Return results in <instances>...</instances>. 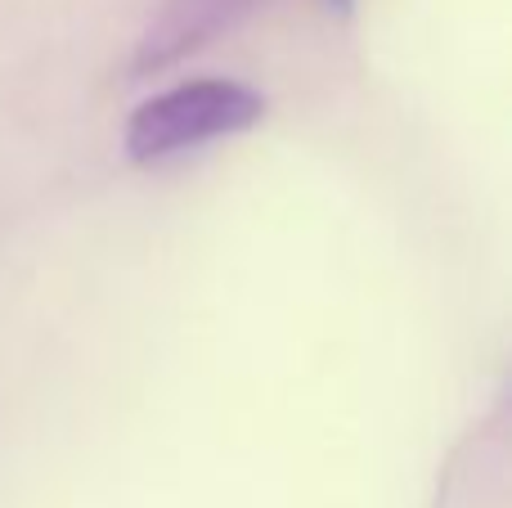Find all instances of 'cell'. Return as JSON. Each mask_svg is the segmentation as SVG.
<instances>
[{"label": "cell", "instance_id": "cell-1", "mask_svg": "<svg viewBox=\"0 0 512 508\" xmlns=\"http://www.w3.org/2000/svg\"><path fill=\"white\" fill-rule=\"evenodd\" d=\"M261 117H265V95L252 90L248 81H230V77L180 81V86L162 90V95L144 99L135 108L122 144L131 162L153 167V162L180 158V153L198 149V144L252 131Z\"/></svg>", "mask_w": 512, "mask_h": 508}, {"label": "cell", "instance_id": "cell-2", "mask_svg": "<svg viewBox=\"0 0 512 508\" xmlns=\"http://www.w3.org/2000/svg\"><path fill=\"white\" fill-rule=\"evenodd\" d=\"M256 5L261 0H162V9L149 18L140 45H135L131 72L135 77H149V72L171 68L185 54L203 50L216 36H225L234 23H243Z\"/></svg>", "mask_w": 512, "mask_h": 508}, {"label": "cell", "instance_id": "cell-3", "mask_svg": "<svg viewBox=\"0 0 512 508\" xmlns=\"http://www.w3.org/2000/svg\"><path fill=\"white\" fill-rule=\"evenodd\" d=\"M355 0H328V9H337V14H351Z\"/></svg>", "mask_w": 512, "mask_h": 508}]
</instances>
